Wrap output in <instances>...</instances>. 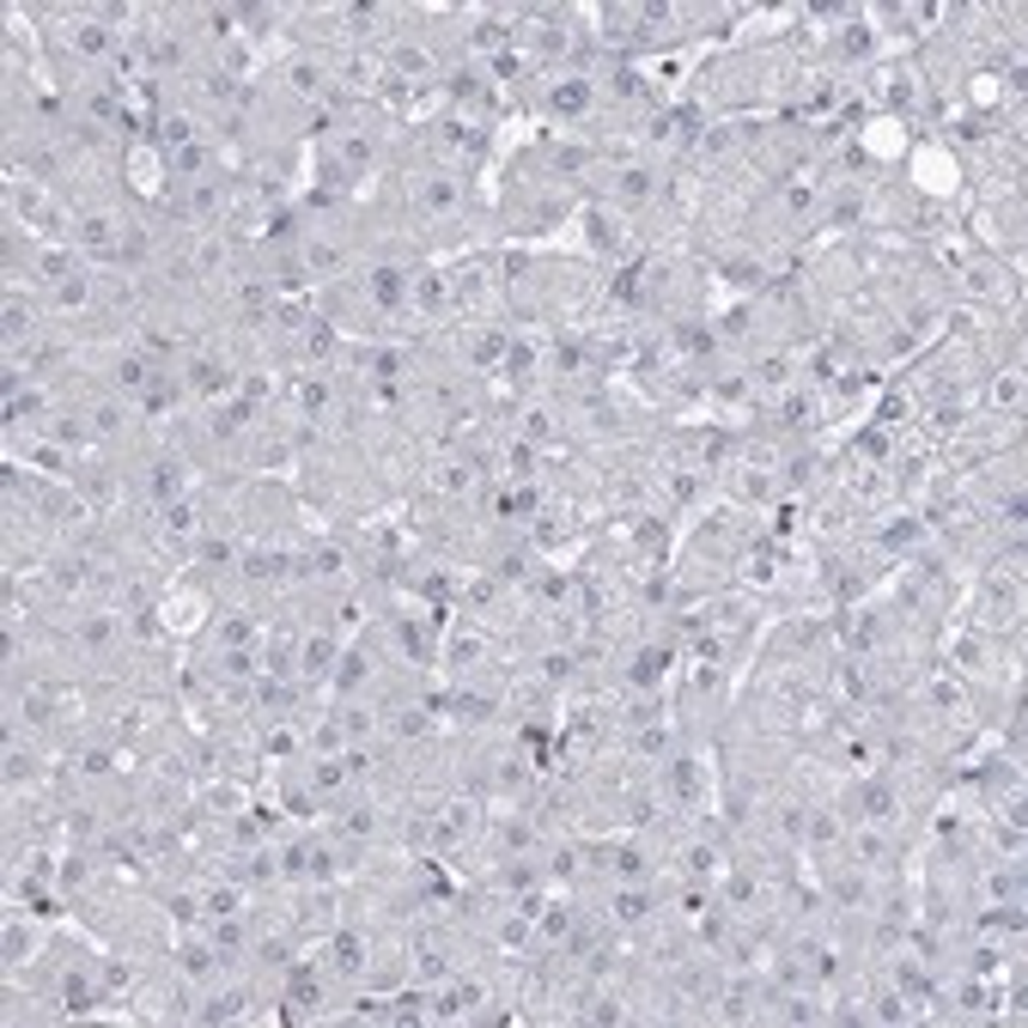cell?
<instances>
[{"label": "cell", "instance_id": "20", "mask_svg": "<svg viewBox=\"0 0 1028 1028\" xmlns=\"http://www.w3.org/2000/svg\"><path fill=\"white\" fill-rule=\"evenodd\" d=\"M670 749H675V737H670V725H663V718L633 725V755H639V761H670Z\"/></svg>", "mask_w": 1028, "mask_h": 1028}, {"label": "cell", "instance_id": "4", "mask_svg": "<svg viewBox=\"0 0 1028 1028\" xmlns=\"http://www.w3.org/2000/svg\"><path fill=\"white\" fill-rule=\"evenodd\" d=\"M846 852H852L858 870H883L889 858H895V840L883 834V822H858L852 840H846Z\"/></svg>", "mask_w": 1028, "mask_h": 1028}, {"label": "cell", "instance_id": "13", "mask_svg": "<svg viewBox=\"0 0 1028 1028\" xmlns=\"http://www.w3.org/2000/svg\"><path fill=\"white\" fill-rule=\"evenodd\" d=\"M658 195V171L651 165H621L615 171V201L621 208H639V201H651Z\"/></svg>", "mask_w": 1028, "mask_h": 1028}, {"label": "cell", "instance_id": "10", "mask_svg": "<svg viewBox=\"0 0 1028 1028\" xmlns=\"http://www.w3.org/2000/svg\"><path fill=\"white\" fill-rule=\"evenodd\" d=\"M682 876L688 883H718V876H725V852L712 840H688L682 846Z\"/></svg>", "mask_w": 1028, "mask_h": 1028}, {"label": "cell", "instance_id": "24", "mask_svg": "<svg viewBox=\"0 0 1028 1028\" xmlns=\"http://www.w3.org/2000/svg\"><path fill=\"white\" fill-rule=\"evenodd\" d=\"M304 572H311V579H342V572H347V548H342V541H316V548L304 554Z\"/></svg>", "mask_w": 1028, "mask_h": 1028}, {"label": "cell", "instance_id": "28", "mask_svg": "<svg viewBox=\"0 0 1028 1028\" xmlns=\"http://www.w3.org/2000/svg\"><path fill=\"white\" fill-rule=\"evenodd\" d=\"M1016 402H1023V378H1016V366H1010V371L992 378V409H1016Z\"/></svg>", "mask_w": 1028, "mask_h": 1028}, {"label": "cell", "instance_id": "15", "mask_svg": "<svg viewBox=\"0 0 1028 1028\" xmlns=\"http://www.w3.org/2000/svg\"><path fill=\"white\" fill-rule=\"evenodd\" d=\"M670 663H675V651H670V646H646L639 658H633V670H627V688H646V694H651V688H658L663 675H670Z\"/></svg>", "mask_w": 1028, "mask_h": 1028}, {"label": "cell", "instance_id": "21", "mask_svg": "<svg viewBox=\"0 0 1028 1028\" xmlns=\"http://www.w3.org/2000/svg\"><path fill=\"white\" fill-rule=\"evenodd\" d=\"M201 615H208V596H201V591H183V596H171V603H165V627H171V633H195Z\"/></svg>", "mask_w": 1028, "mask_h": 1028}, {"label": "cell", "instance_id": "11", "mask_svg": "<svg viewBox=\"0 0 1028 1028\" xmlns=\"http://www.w3.org/2000/svg\"><path fill=\"white\" fill-rule=\"evenodd\" d=\"M366 931H359V925H342V931L329 937V968L335 974H359V968H366Z\"/></svg>", "mask_w": 1028, "mask_h": 1028}, {"label": "cell", "instance_id": "9", "mask_svg": "<svg viewBox=\"0 0 1028 1028\" xmlns=\"http://www.w3.org/2000/svg\"><path fill=\"white\" fill-rule=\"evenodd\" d=\"M183 481H189L183 457H153V469H146V493H153L158 505H171V500H183Z\"/></svg>", "mask_w": 1028, "mask_h": 1028}, {"label": "cell", "instance_id": "5", "mask_svg": "<svg viewBox=\"0 0 1028 1028\" xmlns=\"http://www.w3.org/2000/svg\"><path fill=\"white\" fill-rule=\"evenodd\" d=\"M329 79H335V62H323V55H311V49L287 62V86L299 98H323V92H329Z\"/></svg>", "mask_w": 1028, "mask_h": 1028}, {"label": "cell", "instance_id": "14", "mask_svg": "<svg viewBox=\"0 0 1028 1028\" xmlns=\"http://www.w3.org/2000/svg\"><path fill=\"white\" fill-rule=\"evenodd\" d=\"M378 74H383V62L371 49H354V55H342V62H335V79H342L347 92H371V86H378Z\"/></svg>", "mask_w": 1028, "mask_h": 1028}, {"label": "cell", "instance_id": "19", "mask_svg": "<svg viewBox=\"0 0 1028 1028\" xmlns=\"http://www.w3.org/2000/svg\"><path fill=\"white\" fill-rule=\"evenodd\" d=\"M287 1004H292L299 1016H316V1004H323V974H316V968H292Z\"/></svg>", "mask_w": 1028, "mask_h": 1028}, {"label": "cell", "instance_id": "31", "mask_svg": "<svg viewBox=\"0 0 1028 1028\" xmlns=\"http://www.w3.org/2000/svg\"><path fill=\"white\" fill-rule=\"evenodd\" d=\"M262 749H268V755H275V761H287V755H292V749H299V737H292V730H287V725H280V730H268V742H262Z\"/></svg>", "mask_w": 1028, "mask_h": 1028}, {"label": "cell", "instance_id": "17", "mask_svg": "<svg viewBox=\"0 0 1028 1028\" xmlns=\"http://www.w3.org/2000/svg\"><path fill=\"white\" fill-rule=\"evenodd\" d=\"M237 1016H250V986H225V992H213V998L195 1010V1023H237Z\"/></svg>", "mask_w": 1028, "mask_h": 1028}, {"label": "cell", "instance_id": "1", "mask_svg": "<svg viewBox=\"0 0 1028 1028\" xmlns=\"http://www.w3.org/2000/svg\"><path fill=\"white\" fill-rule=\"evenodd\" d=\"M122 232H128V225H122L116 213L86 208V213L74 220V250L92 256V262H122Z\"/></svg>", "mask_w": 1028, "mask_h": 1028}, {"label": "cell", "instance_id": "7", "mask_svg": "<svg viewBox=\"0 0 1028 1028\" xmlns=\"http://www.w3.org/2000/svg\"><path fill=\"white\" fill-rule=\"evenodd\" d=\"M335 675V633H304L299 639V682H329Z\"/></svg>", "mask_w": 1028, "mask_h": 1028}, {"label": "cell", "instance_id": "25", "mask_svg": "<svg viewBox=\"0 0 1028 1028\" xmlns=\"http://www.w3.org/2000/svg\"><path fill=\"white\" fill-rule=\"evenodd\" d=\"M49 299H55V311H86V304H92V275H86V268L67 275L62 287H49Z\"/></svg>", "mask_w": 1028, "mask_h": 1028}, {"label": "cell", "instance_id": "23", "mask_svg": "<svg viewBox=\"0 0 1028 1028\" xmlns=\"http://www.w3.org/2000/svg\"><path fill=\"white\" fill-rule=\"evenodd\" d=\"M195 560L201 567H237V560H244V548H237L232 536H213V529H201V541H195Z\"/></svg>", "mask_w": 1028, "mask_h": 1028}, {"label": "cell", "instance_id": "18", "mask_svg": "<svg viewBox=\"0 0 1028 1028\" xmlns=\"http://www.w3.org/2000/svg\"><path fill=\"white\" fill-rule=\"evenodd\" d=\"M232 262V237L225 232H201V244H195V256H189V275H220V268Z\"/></svg>", "mask_w": 1028, "mask_h": 1028}, {"label": "cell", "instance_id": "2", "mask_svg": "<svg viewBox=\"0 0 1028 1028\" xmlns=\"http://www.w3.org/2000/svg\"><path fill=\"white\" fill-rule=\"evenodd\" d=\"M913 183L925 189V195H956L962 189V165H956V153L949 146H913Z\"/></svg>", "mask_w": 1028, "mask_h": 1028}, {"label": "cell", "instance_id": "3", "mask_svg": "<svg viewBox=\"0 0 1028 1028\" xmlns=\"http://www.w3.org/2000/svg\"><path fill=\"white\" fill-rule=\"evenodd\" d=\"M548 116H567V122H579V116H591V104H596V92H591V79L584 74H560V79H548Z\"/></svg>", "mask_w": 1028, "mask_h": 1028}, {"label": "cell", "instance_id": "16", "mask_svg": "<svg viewBox=\"0 0 1028 1028\" xmlns=\"http://www.w3.org/2000/svg\"><path fill=\"white\" fill-rule=\"evenodd\" d=\"M390 74H402V79H414V86H426V79H433V49L402 37V43L390 49Z\"/></svg>", "mask_w": 1028, "mask_h": 1028}, {"label": "cell", "instance_id": "26", "mask_svg": "<svg viewBox=\"0 0 1028 1028\" xmlns=\"http://www.w3.org/2000/svg\"><path fill=\"white\" fill-rule=\"evenodd\" d=\"M220 651H232V646H256V627H250V615L244 608H232V615H220Z\"/></svg>", "mask_w": 1028, "mask_h": 1028}, {"label": "cell", "instance_id": "27", "mask_svg": "<svg viewBox=\"0 0 1028 1028\" xmlns=\"http://www.w3.org/2000/svg\"><path fill=\"white\" fill-rule=\"evenodd\" d=\"M31 949H37V937L25 931V919H7V968H25Z\"/></svg>", "mask_w": 1028, "mask_h": 1028}, {"label": "cell", "instance_id": "22", "mask_svg": "<svg viewBox=\"0 0 1028 1028\" xmlns=\"http://www.w3.org/2000/svg\"><path fill=\"white\" fill-rule=\"evenodd\" d=\"M445 663L450 670H481V663H488V639H481V633H450Z\"/></svg>", "mask_w": 1028, "mask_h": 1028}, {"label": "cell", "instance_id": "12", "mask_svg": "<svg viewBox=\"0 0 1028 1028\" xmlns=\"http://www.w3.org/2000/svg\"><path fill=\"white\" fill-rule=\"evenodd\" d=\"M189 390H201V395H225L237 383V371L225 366V359H213V354H201V359H189Z\"/></svg>", "mask_w": 1028, "mask_h": 1028}, {"label": "cell", "instance_id": "8", "mask_svg": "<svg viewBox=\"0 0 1028 1028\" xmlns=\"http://www.w3.org/2000/svg\"><path fill=\"white\" fill-rule=\"evenodd\" d=\"M651 907H658V895H651L646 883H621L615 901H608V919H615V925H646Z\"/></svg>", "mask_w": 1028, "mask_h": 1028}, {"label": "cell", "instance_id": "6", "mask_svg": "<svg viewBox=\"0 0 1028 1028\" xmlns=\"http://www.w3.org/2000/svg\"><path fill=\"white\" fill-rule=\"evenodd\" d=\"M292 567H299V560H292L287 548H244V560H237V572L256 579V584H287Z\"/></svg>", "mask_w": 1028, "mask_h": 1028}, {"label": "cell", "instance_id": "30", "mask_svg": "<svg viewBox=\"0 0 1028 1028\" xmlns=\"http://www.w3.org/2000/svg\"><path fill=\"white\" fill-rule=\"evenodd\" d=\"M457 718H462V725H488V718H493V700H488V694H457Z\"/></svg>", "mask_w": 1028, "mask_h": 1028}, {"label": "cell", "instance_id": "29", "mask_svg": "<svg viewBox=\"0 0 1028 1028\" xmlns=\"http://www.w3.org/2000/svg\"><path fill=\"white\" fill-rule=\"evenodd\" d=\"M122 426H128V409H122V402H98L92 409V433H122Z\"/></svg>", "mask_w": 1028, "mask_h": 1028}]
</instances>
